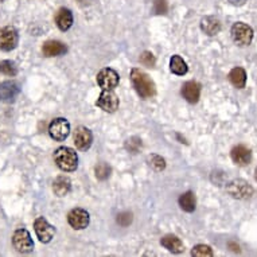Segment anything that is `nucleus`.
<instances>
[{"mask_svg":"<svg viewBox=\"0 0 257 257\" xmlns=\"http://www.w3.org/2000/svg\"><path fill=\"white\" fill-rule=\"evenodd\" d=\"M182 96L190 104H197L201 97V85L195 81H187L182 86Z\"/></svg>","mask_w":257,"mask_h":257,"instance_id":"4468645a","label":"nucleus"},{"mask_svg":"<svg viewBox=\"0 0 257 257\" xmlns=\"http://www.w3.org/2000/svg\"><path fill=\"white\" fill-rule=\"evenodd\" d=\"M156 59L154 57L152 53L150 51H143L142 55H140V63H143L144 66H148V68H154L155 66Z\"/></svg>","mask_w":257,"mask_h":257,"instance_id":"c85d7f7f","label":"nucleus"},{"mask_svg":"<svg viewBox=\"0 0 257 257\" xmlns=\"http://www.w3.org/2000/svg\"><path fill=\"white\" fill-rule=\"evenodd\" d=\"M131 82L136 93L142 98H151L156 94V85L151 80V77L143 70L135 68L131 70Z\"/></svg>","mask_w":257,"mask_h":257,"instance_id":"f257e3e1","label":"nucleus"},{"mask_svg":"<svg viewBox=\"0 0 257 257\" xmlns=\"http://www.w3.org/2000/svg\"><path fill=\"white\" fill-rule=\"evenodd\" d=\"M68 46L61 41H46L42 46V53L45 57H59L66 54Z\"/></svg>","mask_w":257,"mask_h":257,"instance_id":"2eb2a0df","label":"nucleus"},{"mask_svg":"<svg viewBox=\"0 0 257 257\" xmlns=\"http://www.w3.org/2000/svg\"><path fill=\"white\" fill-rule=\"evenodd\" d=\"M93 143V135L86 126H78L74 132V144L81 151H86Z\"/></svg>","mask_w":257,"mask_h":257,"instance_id":"ddd939ff","label":"nucleus"},{"mask_svg":"<svg viewBox=\"0 0 257 257\" xmlns=\"http://www.w3.org/2000/svg\"><path fill=\"white\" fill-rule=\"evenodd\" d=\"M201 30L209 37L217 35L221 31V23L217 18L214 17H205L201 21Z\"/></svg>","mask_w":257,"mask_h":257,"instance_id":"6ab92c4d","label":"nucleus"},{"mask_svg":"<svg viewBox=\"0 0 257 257\" xmlns=\"http://www.w3.org/2000/svg\"><path fill=\"white\" fill-rule=\"evenodd\" d=\"M55 25L61 31H68L73 26V14L69 9H59L54 17Z\"/></svg>","mask_w":257,"mask_h":257,"instance_id":"dca6fc26","label":"nucleus"},{"mask_svg":"<svg viewBox=\"0 0 257 257\" xmlns=\"http://www.w3.org/2000/svg\"><path fill=\"white\" fill-rule=\"evenodd\" d=\"M49 134H50L51 139L57 140V142H63L70 134V124L66 118H54L49 126Z\"/></svg>","mask_w":257,"mask_h":257,"instance_id":"6e6552de","label":"nucleus"},{"mask_svg":"<svg viewBox=\"0 0 257 257\" xmlns=\"http://www.w3.org/2000/svg\"><path fill=\"white\" fill-rule=\"evenodd\" d=\"M21 93V86L15 81H5L0 84V101L14 102Z\"/></svg>","mask_w":257,"mask_h":257,"instance_id":"f8f14e48","label":"nucleus"},{"mask_svg":"<svg viewBox=\"0 0 257 257\" xmlns=\"http://www.w3.org/2000/svg\"><path fill=\"white\" fill-rule=\"evenodd\" d=\"M98 86L102 89V90H113L114 88H117L118 82H120V77H118V73L116 70L110 68L101 69L98 72L97 77Z\"/></svg>","mask_w":257,"mask_h":257,"instance_id":"39448f33","label":"nucleus"},{"mask_svg":"<svg viewBox=\"0 0 257 257\" xmlns=\"http://www.w3.org/2000/svg\"><path fill=\"white\" fill-rule=\"evenodd\" d=\"M0 2H3V0H0Z\"/></svg>","mask_w":257,"mask_h":257,"instance_id":"72a5a7b5","label":"nucleus"},{"mask_svg":"<svg viewBox=\"0 0 257 257\" xmlns=\"http://www.w3.org/2000/svg\"><path fill=\"white\" fill-rule=\"evenodd\" d=\"M148 165L151 166L155 171H162L166 169V160L159 155H150L148 156Z\"/></svg>","mask_w":257,"mask_h":257,"instance_id":"a878e982","label":"nucleus"},{"mask_svg":"<svg viewBox=\"0 0 257 257\" xmlns=\"http://www.w3.org/2000/svg\"><path fill=\"white\" fill-rule=\"evenodd\" d=\"M232 160L238 166H246L250 163L252 159V152L245 146H236L230 152Z\"/></svg>","mask_w":257,"mask_h":257,"instance_id":"f3484780","label":"nucleus"},{"mask_svg":"<svg viewBox=\"0 0 257 257\" xmlns=\"http://www.w3.org/2000/svg\"><path fill=\"white\" fill-rule=\"evenodd\" d=\"M125 148L130 152H132V154H138V151L142 148V140H140L139 138H136V136L130 138V139L125 142Z\"/></svg>","mask_w":257,"mask_h":257,"instance_id":"cd10ccee","label":"nucleus"},{"mask_svg":"<svg viewBox=\"0 0 257 257\" xmlns=\"http://www.w3.org/2000/svg\"><path fill=\"white\" fill-rule=\"evenodd\" d=\"M160 244H162V246H165L167 250L175 253V254L182 253L185 250V246H183V242L181 241V238L174 236V234H167V236L163 237L160 240Z\"/></svg>","mask_w":257,"mask_h":257,"instance_id":"a211bd4d","label":"nucleus"},{"mask_svg":"<svg viewBox=\"0 0 257 257\" xmlns=\"http://www.w3.org/2000/svg\"><path fill=\"white\" fill-rule=\"evenodd\" d=\"M34 229L35 233H37V237L43 244H49L54 238L55 229L43 217H39V218L35 219Z\"/></svg>","mask_w":257,"mask_h":257,"instance_id":"9b49d317","label":"nucleus"},{"mask_svg":"<svg viewBox=\"0 0 257 257\" xmlns=\"http://www.w3.org/2000/svg\"><path fill=\"white\" fill-rule=\"evenodd\" d=\"M169 11V5L166 0H155L154 2V13L156 15H165Z\"/></svg>","mask_w":257,"mask_h":257,"instance_id":"c756f323","label":"nucleus"},{"mask_svg":"<svg viewBox=\"0 0 257 257\" xmlns=\"http://www.w3.org/2000/svg\"><path fill=\"white\" fill-rule=\"evenodd\" d=\"M117 223L122 228H126V226H130L132 222V214L130 211H122L120 214L117 215V218H116Z\"/></svg>","mask_w":257,"mask_h":257,"instance_id":"7c9ffc66","label":"nucleus"},{"mask_svg":"<svg viewBox=\"0 0 257 257\" xmlns=\"http://www.w3.org/2000/svg\"><path fill=\"white\" fill-rule=\"evenodd\" d=\"M94 173H96V178H97L98 181H105V179L110 177L112 170H110V167L106 163H98L96 166V169H94Z\"/></svg>","mask_w":257,"mask_h":257,"instance_id":"393cba45","label":"nucleus"},{"mask_svg":"<svg viewBox=\"0 0 257 257\" xmlns=\"http://www.w3.org/2000/svg\"><path fill=\"white\" fill-rule=\"evenodd\" d=\"M13 245L19 253H30L34 249V242L30 236L29 230L18 229L13 236Z\"/></svg>","mask_w":257,"mask_h":257,"instance_id":"423d86ee","label":"nucleus"},{"mask_svg":"<svg viewBox=\"0 0 257 257\" xmlns=\"http://www.w3.org/2000/svg\"><path fill=\"white\" fill-rule=\"evenodd\" d=\"M229 81L237 89H242L246 84V73L242 68H234L229 73Z\"/></svg>","mask_w":257,"mask_h":257,"instance_id":"5701e85b","label":"nucleus"},{"mask_svg":"<svg viewBox=\"0 0 257 257\" xmlns=\"http://www.w3.org/2000/svg\"><path fill=\"white\" fill-rule=\"evenodd\" d=\"M68 222L69 225L72 226L73 229L76 230H82L89 225L90 222V217H89V213L81 207H76L73 210L69 211L68 214Z\"/></svg>","mask_w":257,"mask_h":257,"instance_id":"9d476101","label":"nucleus"},{"mask_svg":"<svg viewBox=\"0 0 257 257\" xmlns=\"http://www.w3.org/2000/svg\"><path fill=\"white\" fill-rule=\"evenodd\" d=\"M0 73L9 77H15L18 74V66L17 63L10 59L2 61L0 62Z\"/></svg>","mask_w":257,"mask_h":257,"instance_id":"b1692460","label":"nucleus"},{"mask_svg":"<svg viewBox=\"0 0 257 257\" xmlns=\"http://www.w3.org/2000/svg\"><path fill=\"white\" fill-rule=\"evenodd\" d=\"M179 206L182 210L187 211V213H193L197 207V199L195 194L193 191H186L179 197Z\"/></svg>","mask_w":257,"mask_h":257,"instance_id":"412c9836","label":"nucleus"},{"mask_svg":"<svg viewBox=\"0 0 257 257\" xmlns=\"http://www.w3.org/2000/svg\"><path fill=\"white\" fill-rule=\"evenodd\" d=\"M232 39L233 42L238 46H248L253 39V30L250 26L237 22L232 27Z\"/></svg>","mask_w":257,"mask_h":257,"instance_id":"7ed1b4c3","label":"nucleus"},{"mask_svg":"<svg viewBox=\"0 0 257 257\" xmlns=\"http://www.w3.org/2000/svg\"><path fill=\"white\" fill-rule=\"evenodd\" d=\"M191 256L194 257H211L213 256V250L209 245H195L193 250H191Z\"/></svg>","mask_w":257,"mask_h":257,"instance_id":"bb28decb","label":"nucleus"},{"mask_svg":"<svg viewBox=\"0 0 257 257\" xmlns=\"http://www.w3.org/2000/svg\"><path fill=\"white\" fill-rule=\"evenodd\" d=\"M72 189V182L66 177H57L53 182V191L57 197H65Z\"/></svg>","mask_w":257,"mask_h":257,"instance_id":"aec40b11","label":"nucleus"},{"mask_svg":"<svg viewBox=\"0 0 257 257\" xmlns=\"http://www.w3.org/2000/svg\"><path fill=\"white\" fill-rule=\"evenodd\" d=\"M19 42V34L15 27L13 26H6L0 29V50L11 51L17 49Z\"/></svg>","mask_w":257,"mask_h":257,"instance_id":"20e7f679","label":"nucleus"},{"mask_svg":"<svg viewBox=\"0 0 257 257\" xmlns=\"http://www.w3.org/2000/svg\"><path fill=\"white\" fill-rule=\"evenodd\" d=\"M170 70L177 76H185L189 72V66L181 55H173L170 59Z\"/></svg>","mask_w":257,"mask_h":257,"instance_id":"4be33fe9","label":"nucleus"},{"mask_svg":"<svg viewBox=\"0 0 257 257\" xmlns=\"http://www.w3.org/2000/svg\"><path fill=\"white\" fill-rule=\"evenodd\" d=\"M226 191L232 195L233 198L237 199H246L250 198L253 195L252 186L249 185L248 182L242 181V179H234L226 186Z\"/></svg>","mask_w":257,"mask_h":257,"instance_id":"0eeeda50","label":"nucleus"},{"mask_svg":"<svg viewBox=\"0 0 257 257\" xmlns=\"http://www.w3.org/2000/svg\"><path fill=\"white\" fill-rule=\"evenodd\" d=\"M54 162L65 173L76 171L78 167V156L77 152L70 147H59L54 152Z\"/></svg>","mask_w":257,"mask_h":257,"instance_id":"f03ea898","label":"nucleus"},{"mask_svg":"<svg viewBox=\"0 0 257 257\" xmlns=\"http://www.w3.org/2000/svg\"><path fill=\"white\" fill-rule=\"evenodd\" d=\"M254 177H256V181H257V169H256V175H254Z\"/></svg>","mask_w":257,"mask_h":257,"instance_id":"473e14b6","label":"nucleus"},{"mask_svg":"<svg viewBox=\"0 0 257 257\" xmlns=\"http://www.w3.org/2000/svg\"><path fill=\"white\" fill-rule=\"evenodd\" d=\"M118 104H120V101H118L117 94L113 90H102L100 97L96 101V105L108 113L116 112L118 109Z\"/></svg>","mask_w":257,"mask_h":257,"instance_id":"1a4fd4ad","label":"nucleus"},{"mask_svg":"<svg viewBox=\"0 0 257 257\" xmlns=\"http://www.w3.org/2000/svg\"><path fill=\"white\" fill-rule=\"evenodd\" d=\"M229 2H230L233 6H242L245 5V2H246V0H229Z\"/></svg>","mask_w":257,"mask_h":257,"instance_id":"2f4dec72","label":"nucleus"}]
</instances>
